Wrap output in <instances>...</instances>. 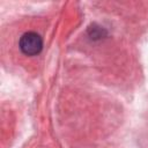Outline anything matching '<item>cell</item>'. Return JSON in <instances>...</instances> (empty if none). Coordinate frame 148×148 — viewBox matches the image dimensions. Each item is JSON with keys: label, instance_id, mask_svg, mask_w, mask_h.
Segmentation results:
<instances>
[{"label": "cell", "instance_id": "1", "mask_svg": "<svg viewBox=\"0 0 148 148\" xmlns=\"http://www.w3.org/2000/svg\"><path fill=\"white\" fill-rule=\"evenodd\" d=\"M20 49L27 56H36L43 49V39L36 32H25L20 39Z\"/></svg>", "mask_w": 148, "mask_h": 148}]
</instances>
